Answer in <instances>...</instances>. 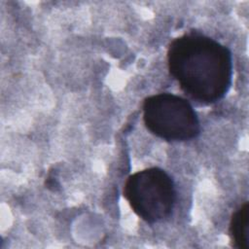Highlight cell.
I'll return each instance as SVG.
<instances>
[{
	"label": "cell",
	"instance_id": "3",
	"mask_svg": "<svg viewBox=\"0 0 249 249\" xmlns=\"http://www.w3.org/2000/svg\"><path fill=\"white\" fill-rule=\"evenodd\" d=\"M142 109L146 128L164 141L185 142L200 134L197 114L182 96L170 92L150 95L144 99Z\"/></svg>",
	"mask_w": 249,
	"mask_h": 249
},
{
	"label": "cell",
	"instance_id": "1",
	"mask_svg": "<svg viewBox=\"0 0 249 249\" xmlns=\"http://www.w3.org/2000/svg\"><path fill=\"white\" fill-rule=\"evenodd\" d=\"M166 58L170 76L196 102L214 104L229 92L231 52L213 38L196 31L184 33L169 43Z\"/></svg>",
	"mask_w": 249,
	"mask_h": 249
},
{
	"label": "cell",
	"instance_id": "4",
	"mask_svg": "<svg viewBox=\"0 0 249 249\" xmlns=\"http://www.w3.org/2000/svg\"><path fill=\"white\" fill-rule=\"evenodd\" d=\"M229 234L235 249H249V202L245 201L231 215Z\"/></svg>",
	"mask_w": 249,
	"mask_h": 249
},
{
	"label": "cell",
	"instance_id": "2",
	"mask_svg": "<svg viewBox=\"0 0 249 249\" xmlns=\"http://www.w3.org/2000/svg\"><path fill=\"white\" fill-rule=\"evenodd\" d=\"M123 195L132 211L148 224L168 219L177 199L173 179L156 166L131 174L124 183Z\"/></svg>",
	"mask_w": 249,
	"mask_h": 249
}]
</instances>
